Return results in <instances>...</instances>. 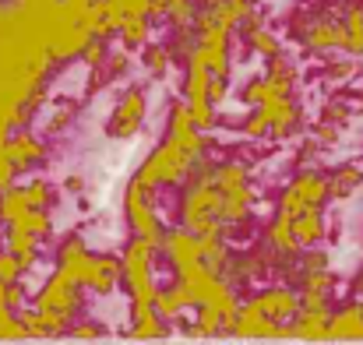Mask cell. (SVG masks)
<instances>
[{"label":"cell","mask_w":363,"mask_h":345,"mask_svg":"<svg viewBox=\"0 0 363 345\" xmlns=\"http://www.w3.org/2000/svg\"><path fill=\"white\" fill-rule=\"evenodd\" d=\"M191 166H194V155L187 152V148H180L177 141H166L159 152H152V159L138 169V183H145V187H159V183H177V180H184L187 173H191Z\"/></svg>","instance_id":"cell-1"},{"label":"cell","mask_w":363,"mask_h":345,"mask_svg":"<svg viewBox=\"0 0 363 345\" xmlns=\"http://www.w3.org/2000/svg\"><path fill=\"white\" fill-rule=\"evenodd\" d=\"M82 282H74L67 271L57 268V275L46 282V289L39 293V310L50 314V317H60V321H71V314L78 310V300H82Z\"/></svg>","instance_id":"cell-2"},{"label":"cell","mask_w":363,"mask_h":345,"mask_svg":"<svg viewBox=\"0 0 363 345\" xmlns=\"http://www.w3.org/2000/svg\"><path fill=\"white\" fill-rule=\"evenodd\" d=\"M127 219H130V226H134L138 236H145V239L162 247L166 232H162V222H159V215L152 208V187H145L138 180L127 187Z\"/></svg>","instance_id":"cell-3"},{"label":"cell","mask_w":363,"mask_h":345,"mask_svg":"<svg viewBox=\"0 0 363 345\" xmlns=\"http://www.w3.org/2000/svg\"><path fill=\"white\" fill-rule=\"evenodd\" d=\"M141 120H145V96H141L138 89H130V92L121 99V106L113 110L106 130H110V137L127 141V137H134V134L141 130Z\"/></svg>","instance_id":"cell-4"},{"label":"cell","mask_w":363,"mask_h":345,"mask_svg":"<svg viewBox=\"0 0 363 345\" xmlns=\"http://www.w3.org/2000/svg\"><path fill=\"white\" fill-rule=\"evenodd\" d=\"M233 335H264V339H272V335H289V328H282L279 321H272V317L261 310V303L254 300V303L240 307L237 324H233Z\"/></svg>","instance_id":"cell-5"},{"label":"cell","mask_w":363,"mask_h":345,"mask_svg":"<svg viewBox=\"0 0 363 345\" xmlns=\"http://www.w3.org/2000/svg\"><path fill=\"white\" fill-rule=\"evenodd\" d=\"M121 275H123V261L110 257V254L92 257L89 261V271H85V289H92V293H113L117 282H121Z\"/></svg>","instance_id":"cell-6"},{"label":"cell","mask_w":363,"mask_h":345,"mask_svg":"<svg viewBox=\"0 0 363 345\" xmlns=\"http://www.w3.org/2000/svg\"><path fill=\"white\" fill-rule=\"evenodd\" d=\"M201 127L194 123V116H191V110L187 106H173V113H169V141H177L180 148H187L194 159L201 155V134H198Z\"/></svg>","instance_id":"cell-7"},{"label":"cell","mask_w":363,"mask_h":345,"mask_svg":"<svg viewBox=\"0 0 363 345\" xmlns=\"http://www.w3.org/2000/svg\"><path fill=\"white\" fill-rule=\"evenodd\" d=\"M289 335H300V339H332V314H328V307H303L293 317Z\"/></svg>","instance_id":"cell-8"},{"label":"cell","mask_w":363,"mask_h":345,"mask_svg":"<svg viewBox=\"0 0 363 345\" xmlns=\"http://www.w3.org/2000/svg\"><path fill=\"white\" fill-rule=\"evenodd\" d=\"M311 50H346V25L335 18H318L307 32H303Z\"/></svg>","instance_id":"cell-9"},{"label":"cell","mask_w":363,"mask_h":345,"mask_svg":"<svg viewBox=\"0 0 363 345\" xmlns=\"http://www.w3.org/2000/svg\"><path fill=\"white\" fill-rule=\"evenodd\" d=\"M257 303H261V310L272 317V321H293L296 314H300V296L296 293H289V289H268V293H261L257 296Z\"/></svg>","instance_id":"cell-10"},{"label":"cell","mask_w":363,"mask_h":345,"mask_svg":"<svg viewBox=\"0 0 363 345\" xmlns=\"http://www.w3.org/2000/svg\"><path fill=\"white\" fill-rule=\"evenodd\" d=\"M293 191L300 194V201H303V205L321 208V205L332 198V180H325L321 173H300V176L293 180Z\"/></svg>","instance_id":"cell-11"},{"label":"cell","mask_w":363,"mask_h":345,"mask_svg":"<svg viewBox=\"0 0 363 345\" xmlns=\"http://www.w3.org/2000/svg\"><path fill=\"white\" fill-rule=\"evenodd\" d=\"M4 152L14 162V169H28V166H35L43 159V141H35L32 134H18V137H11L4 145Z\"/></svg>","instance_id":"cell-12"},{"label":"cell","mask_w":363,"mask_h":345,"mask_svg":"<svg viewBox=\"0 0 363 345\" xmlns=\"http://www.w3.org/2000/svg\"><path fill=\"white\" fill-rule=\"evenodd\" d=\"M332 339H363V303H350L332 317Z\"/></svg>","instance_id":"cell-13"},{"label":"cell","mask_w":363,"mask_h":345,"mask_svg":"<svg viewBox=\"0 0 363 345\" xmlns=\"http://www.w3.org/2000/svg\"><path fill=\"white\" fill-rule=\"evenodd\" d=\"M293 232L300 239V247H314L321 236H325V219H321V208H307L293 219Z\"/></svg>","instance_id":"cell-14"},{"label":"cell","mask_w":363,"mask_h":345,"mask_svg":"<svg viewBox=\"0 0 363 345\" xmlns=\"http://www.w3.org/2000/svg\"><path fill=\"white\" fill-rule=\"evenodd\" d=\"M268 247L275 250V254H296V247H300V239H296V232H293V219L289 215H282L279 212V219L272 222V230H268Z\"/></svg>","instance_id":"cell-15"},{"label":"cell","mask_w":363,"mask_h":345,"mask_svg":"<svg viewBox=\"0 0 363 345\" xmlns=\"http://www.w3.org/2000/svg\"><path fill=\"white\" fill-rule=\"evenodd\" d=\"M162 314L155 310V303H134V335L138 339H159L162 335Z\"/></svg>","instance_id":"cell-16"},{"label":"cell","mask_w":363,"mask_h":345,"mask_svg":"<svg viewBox=\"0 0 363 345\" xmlns=\"http://www.w3.org/2000/svg\"><path fill=\"white\" fill-rule=\"evenodd\" d=\"M346 53L350 57H363V4H350L346 7Z\"/></svg>","instance_id":"cell-17"},{"label":"cell","mask_w":363,"mask_h":345,"mask_svg":"<svg viewBox=\"0 0 363 345\" xmlns=\"http://www.w3.org/2000/svg\"><path fill=\"white\" fill-rule=\"evenodd\" d=\"M363 187V169L360 166H342L332 176V198H350Z\"/></svg>","instance_id":"cell-18"},{"label":"cell","mask_w":363,"mask_h":345,"mask_svg":"<svg viewBox=\"0 0 363 345\" xmlns=\"http://www.w3.org/2000/svg\"><path fill=\"white\" fill-rule=\"evenodd\" d=\"M247 43H250L257 53H264L268 60H272V57H279V39H275L268 28H261L257 21H250V25H247Z\"/></svg>","instance_id":"cell-19"},{"label":"cell","mask_w":363,"mask_h":345,"mask_svg":"<svg viewBox=\"0 0 363 345\" xmlns=\"http://www.w3.org/2000/svg\"><path fill=\"white\" fill-rule=\"evenodd\" d=\"M21 271H25V264H21V257L7 247V250H0V282L4 285H11V282H18L21 278Z\"/></svg>","instance_id":"cell-20"},{"label":"cell","mask_w":363,"mask_h":345,"mask_svg":"<svg viewBox=\"0 0 363 345\" xmlns=\"http://www.w3.org/2000/svg\"><path fill=\"white\" fill-rule=\"evenodd\" d=\"M121 39L127 46H138L148 39V18H127L121 25Z\"/></svg>","instance_id":"cell-21"},{"label":"cell","mask_w":363,"mask_h":345,"mask_svg":"<svg viewBox=\"0 0 363 345\" xmlns=\"http://www.w3.org/2000/svg\"><path fill=\"white\" fill-rule=\"evenodd\" d=\"M82 57H85V64H89V67H103V60H106V39L92 35V39L85 43Z\"/></svg>","instance_id":"cell-22"},{"label":"cell","mask_w":363,"mask_h":345,"mask_svg":"<svg viewBox=\"0 0 363 345\" xmlns=\"http://www.w3.org/2000/svg\"><path fill=\"white\" fill-rule=\"evenodd\" d=\"M166 11H169V18H173L177 25H191V21L198 18L191 0H169V4H166Z\"/></svg>","instance_id":"cell-23"},{"label":"cell","mask_w":363,"mask_h":345,"mask_svg":"<svg viewBox=\"0 0 363 345\" xmlns=\"http://www.w3.org/2000/svg\"><path fill=\"white\" fill-rule=\"evenodd\" d=\"M145 67H148L152 74H166V67H169V53H166L162 46H152V50L145 53Z\"/></svg>","instance_id":"cell-24"},{"label":"cell","mask_w":363,"mask_h":345,"mask_svg":"<svg viewBox=\"0 0 363 345\" xmlns=\"http://www.w3.org/2000/svg\"><path fill=\"white\" fill-rule=\"evenodd\" d=\"M357 289H360V293H363V271H360V278H357Z\"/></svg>","instance_id":"cell-25"},{"label":"cell","mask_w":363,"mask_h":345,"mask_svg":"<svg viewBox=\"0 0 363 345\" xmlns=\"http://www.w3.org/2000/svg\"><path fill=\"white\" fill-rule=\"evenodd\" d=\"M85 4H92V0H85Z\"/></svg>","instance_id":"cell-26"}]
</instances>
